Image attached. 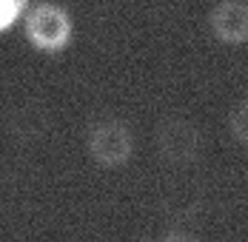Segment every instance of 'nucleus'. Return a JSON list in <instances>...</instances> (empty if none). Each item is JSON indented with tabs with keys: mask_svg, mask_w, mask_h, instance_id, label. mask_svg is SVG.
I'll list each match as a JSON object with an SVG mask.
<instances>
[{
	"mask_svg": "<svg viewBox=\"0 0 248 242\" xmlns=\"http://www.w3.org/2000/svg\"><path fill=\"white\" fill-rule=\"evenodd\" d=\"M86 151L100 168H120L134 154L131 125L120 117L103 114L86 128Z\"/></svg>",
	"mask_w": 248,
	"mask_h": 242,
	"instance_id": "obj_1",
	"label": "nucleus"
},
{
	"mask_svg": "<svg viewBox=\"0 0 248 242\" xmlns=\"http://www.w3.org/2000/svg\"><path fill=\"white\" fill-rule=\"evenodd\" d=\"M72 34H75L72 15L60 3L43 0V3L29 6V12H26V37L37 51H49V54L63 51L72 43Z\"/></svg>",
	"mask_w": 248,
	"mask_h": 242,
	"instance_id": "obj_2",
	"label": "nucleus"
},
{
	"mask_svg": "<svg viewBox=\"0 0 248 242\" xmlns=\"http://www.w3.org/2000/svg\"><path fill=\"white\" fill-rule=\"evenodd\" d=\"M228 134L237 145L248 148V97H243L240 103L231 106V111H228Z\"/></svg>",
	"mask_w": 248,
	"mask_h": 242,
	"instance_id": "obj_5",
	"label": "nucleus"
},
{
	"mask_svg": "<svg viewBox=\"0 0 248 242\" xmlns=\"http://www.w3.org/2000/svg\"><path fill=\"white\" fill-rule=\"evenodd\" d=\"M29 0H0V31L17 23V17L29 12Z\"/></svg>",
	"mask_w": 248,
	"mask_h": 242,
	"instance_id": "obj_6",
	"label": "nucleus"
},
{
	"mask_svg": "<svg viewBox=\"0 0 248 242\" xmlns=\"http://www.w3.org/2000/svg\"><path fill=\"white\" fill-rule=\"evenodd\" d=\"M157 151L174 166L194 163L200 157V128L186 117H166L157 125Z\"/></svg>",
	"mask_w": 248,
	"mask_h": 242,
	"instance_id": "obj_3",
	"label": "nucleus"
},
{
	"mask_svg": "<svg viewBox=\"0 0 248 242\" xmlns=\"http://www.w3.org/2000/svg\"><path fill=\"white\" fill-rule=\"evenodd\" d=\"M208 29L223 46L248 43V0H217L208 12Z\"/></svg>",
	"mask_w": 248,
	"mask_h": 242,
	"instance_id": "obj_4",
	"label": "nucleus"
},
{
	"mask_svg": "<svg viewBox=\"0 0 248 242\" xmlns=\"http://www.w3.org/2000/svg\"><path fill=\"white\" fill-rule=\"evenodd\" d=\"M154 242H200L191 231H183V228H169V231H163L160 237Z\"/></svg>",
	"mask_w": 248,
	"mask_h": 242,
	"instance_id": "obj_7",
	"label": "nucleus"
}]
</instances>
